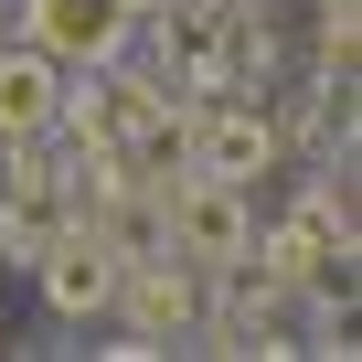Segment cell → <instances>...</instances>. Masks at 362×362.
I'll return each instance as SVG.
<instances>
[{"label":"cell","mask_w":362,"mask_h":362,"mask_svg":"<svg viewBox=\"0 0 362 362\" xmlns=\"http://www.w3.org/2000/svg\"><path fill=\"white\" fill-rule=\"evenodd\" d=\"M277 160H288V139H277V117L256 107V96H181V170H214V181H277Z\"/></svg>","instance_id":"cell-1"},{"label":"cell","mask_w":362,"mask_h":362,"mask_svg":"<svg viewBox=\"0 0 362 362\" xmlns=\"http://www.w3.org/2000/svg\"><path fill=\"white\" fill-rule=\"evenodd\" d=\"M203 309H214L203 267H192V256H170V245L139 256V267H117V298H107V320H117L128 341H149V351H192Z\"/></svg>","instance_id":"cell-2"},{"label":"cell","mask_w":362,"mask_h":362,"mask_svg":"<svg viewBox=\"0 0 362 362\" xmlns=\"http://www.w3.org/2000/svg\"><path fill=\"white\" fill-rule=\"evenodd\" d=\"M64 224H75V192H64V160H54V139L0 149V267H33V256H43Z\"/></svg>","instance_id":"cell-3"},{"label":"cell","mask_w":362,"mask_h":362,"mask_svg":"<svg viewBox=\"0 0 362 362\" xmlns=\"http://www.w3.org/2000/svg\"><path fill=\"white\" fill-rule=\"evenodd\" d=\"M160 224H170V256L224 267V256L256 245V192H245V181H214V170H181L160 192Z\"/></svg>","instance_id":"cell-4"},{"label":"cell","mask_w":362,"mask_h":362,"mask_svg":"<svg viewBox=\"0 0 362 362\" xmlns=\"http://www.w3.org/2000/svg\"><path fill=\"white\" fill-rule=\"evenodd\" d=\"M11 33L33 54H54L64 75H86V64H107V54L139 43V11L128 0H11Z\"/></svg>","instance_id":"cell-5"},{"label":"cell","mask_w":362,"mask_h":362,"mask_svg":"<svg viewBox=\"0 0 362 362\" xmlns=\"http://www.w3.org/2000/svg\"><path fill=\"white\" fill-rule=\"evenodd\" d=\"M33 288H43L54 330H86V320H107V298H117V256H107L86 224H64V235L33 256Z\"/></svg>","instance_id":"cell-6"},{"label":"cell","mask_w":362,"mask_h":362,"mask_svg":"<svg viewBox=\"0 0 362 362\" xmlns=\"http://www.w3.org/2000/svg\"><path fill=\"white\" fill-rule=\"evenodd\" d=\"M54 107H64V64L33 54L22 33L0 43V149H22V139H54Z\"/></svg>","instance_id":"cell-7"},{"label":"cell","mask_w":362,"mask_h":362,"mask_svg":"<svg viewBox=\"0 0 362 362\" xmlns=\"http://www.w3.org/2000/svg\"><path fill=\"white\" fill-rule=\"evenodd\" d=\"M128 11H160V0H128Z\"/></svg>","instance_id":"cell-8"}]
</instances>
